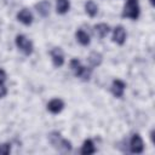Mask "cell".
I'll return each instance as SVG.
<instances>
[{
	"label": "cell",
	"instance_id": "obj_1",
	"mask_svg": "<svg viewBox=\"0 0 155 155\" xmlns=\"http://www.w3.org/2000/svg\"><path fill=\"white\" fill-rule=\"evenodd\" d=\"M48 142L51 143V145L54 149H57L61 153H69L73 149L71 142L65 139V138H63L62 134L58 131H52L48 134Z\"/></svg>",
	"mask_w": 155,
	"mask_h": 155
},
{
	"label": "cell",
	"instance_id": "obj_2",
	"mask_svg": "<svg viewBox=\"0 0 155 155\" xmlns=\"http://www.w3.org/2000/svg\"><path fill=\"white\" fill-rule=\"evenodd\" d=\"M70 69L73 70L74 75L79 79H81L82 81H88L92 74V68L91 67H85L81 64V61L78 58H73L69 63Z\"/></svg>",
	"mask_w": 155,
	"mask_h": 155
},
{
	"label": "cell",
	"instance_id": "obj_3",
	"mask_svg": "<svg viewBox=\"0 0 155 155\" xmlns=\"http://www.w3.org/2000/svg\"><path fill=\"white\" fill-rule=\"evenodd\" d=\"M140 15V6L138 0H126L121 17L122 18H130L132 21H137Z\"/></svg>",
	"mask_w": 155,
	"mask_h": 155
},
{
	"label": "cell",
	"instance_id": "obj_4",
	"mask_svg": "<svg viewBox=\"0 0 155 155\" xmlns=\"http://www.w3.org/2000/svg\"><path fill=\"white\" fill-rule=\"evenodd\" d=\"M15 44H16L17 48H18L19 51H22L25 56H30V54L33 53V51H34V45H33V42H31L25 35H23V34H18V35L16 36Z\"/></svg>",
	"mask_w": 155,
	"mask_h": 155
},
{
	"label": "cell",
	"instance_id": "obj_5",
	"mask_svg": "<svg viewBox=\"0 0 155 155\" xmlns=\"http://www.w3.org/2000/svg\"><path fill=\"white\" fill-rule=\"evenodd\" d=\"M130 150L133 154H142L144 151V142L138 133L132 134L130 139Z\"/></svg>",
	"mask_w": 155,
	"mask_h": 155
},
{
	"label": "cell",
	"instance_id": "obj_6",
	"mask_svg": "<svg viewBox=\"0 0 155 155\" xmlns=\"http://www.w3.org/2000/svg\"><path fill=\"white\" fill-rule=\"evenodd\" d=\"M125 90H126V84H125V81H122V80H120V79L113 80L110 91H111V93H113V96H114L115 98H122V96H124V93H125Z\"/></svg>",
	"mask_w": 155,
	"mask_h": 155
},
{
	"label": "cell",
	"instance_id": "obj_7",
	"mask_svg": "<svg viewBox=\"0 0 155 155\" xmlns=\"http://www.w3.org/2000/svg\"><path fill=\"white\" fill-rule=\"evenodd\" d=\"M50 54H51L52 63L56 68H61L64 64V53L61 47H53L50 51Z\"/></svg>",
	"mask_w": 155,
	"mask_h": 155
},
{
	"label": "cell",
	"instance_id": "obj_8",
	"mask_svg": "<svg viewBox=\"0 0 155 155\" xmlns=\"http://www.w3.org/2000/svg\"><path fill=\"white\" fill-rule=\"evenodd\" d=\"M126 30L122 25H116L113 30V41L117 45H124L126 41Z\"/></svg>",
	"mask_w": 155,
	"mask_h": 155
},
{
	"label": "cell",
	"instance_id": "obj_9",
	"mask_svg": "<svg viewBox=\"0 0 155 155\" xmlns=\"http://www.w3.org/2000/svg\"><path fill=\"white\" fill-rule=\"evenodd\" d=\"M64 102L61 98H52L48 103H47V110L51 114H59L63 109H64Z\"/></svg>",
	"mask_w": 155,
	"mask_h": 155
},
{
	"label": "cell",
	"instance_id": "obj_10",
	"mask_svg": "<svg viewBox=\"0 0 155 155\" xmlns=\"http://www.w3.org/2000/svg\"><path fill=\"white\" fill-rule=\"evenodd\" d=\"M17 19L24 25H30L33 23V21H34V16H33V13H31V11L29 8L24 7L17 13Z\"/></svg>",
	"mask_w": 155,
	"mask_h": 155
},
{
	"label": "cell",
	"instance_id": "obj_11",
	"mask_svg": "<svg viewBox=\"0 0 155 155\" xmlns=\"http://www.w3.org/2000/svg\"><path fill=\"white\" fill-rule=\"evenodd\" d=\"M50 8H51V4L47 0H41L35 4V10L41 17H47L50 15Z\"/></svg>",
	"mask_w": 155,
	"mask_h": 155
},
{
	"label": "cell",
	"instance_id": "obj_12",
	"mask_svg": "<svg viewBox=\"0 0 155 155\" xmlns=\"http://www.w3.org/2000/svg\"><path fill=\"white\" fill-rule=\"evenodd\" d=\"M93 31L94 34L99 38V39H104L109 31H110V27L107 24V23H98L96 25H93Z\"/></svg>",
	"mask_w": 155,
	"mask_h": 155
},
{
	"label": "cell",
	"instance_id": "obj_13",
	"mask_svg": "<svg viewBox=\"0 0 155 155\" xmlns=\"http://www.w3.org/2000/svg\"><path fill=\"white\" fill-rule=\"evenodd\" d=\"M80 153L82 155H90V154H94L96 153V147H94V143L92 139H85L82 145H81V149H80Z\"/></svg>",
	"mask_w": 155,
	"mask_h": 155
},
{
	"label": "cell",
	"instance_id": "obj_14",
	"mask_svg": "<svg viewBox=\"0 0 155 155\" xmlns=\"http://www.w3.org/2000/svg\"><path fill=\"white\" fill-rule=\"evenodd\" d=\"M75 38L78 40V42L82 46H88L90 42H91V39H90V35L84 30V29H78L76 33H75Z\"/></svg>",
	"mask_w": 155,
	"mask_h": 155
},
{
	"label": "cell",
	"instance_id": "obj_15",
	"mask_svg": "<svg viewBox=\"0 0 155 155\" xmlns=\"http://www.w3.org/2000/svg\"><path fill=\"white\" fill-rule=\"evenodd\" d=\"M87 61H88V63H90V67L93 69V68H96V67L101 65V63H102V61H103V56H102L99 52L93 51V52H91V53H90V56H88Z\"/></svg>",
	"mask_w": 155,
	"mask_h": 155
},
{
	"label": "cell",
	"instance_id": "obj_16",
	"mask_svg": "<svg viewBox=\"0 0 155 155\" xmlns=\"http://www.w3.org/2000/svg\"><path fill=\"white\" fill-rule=\"evenodd\" d=\"M70 8L69 0H56V11L59 15H65Z\"/></svg>",
	"mask_w": 155,
	"mask_h": 155
},
{
	"label": "cell",
	"instance_id": "obj_17",
	"mask_svg": "<svg viewBox=\"0 0 155 155\" xmlns=\"http://www.w3.org/2000/svg\"><path fill=\"white\" fill-rule=\"evenodd\" d=\"M85 12L90 17H94L98 13V5L93 0H87L85 2Z\"/></svg>",
	"mask_w": 155,
	"mask_h": 155
},
{
	"label": "cell",
	"instance_id": "obj_18",
	"mask_svg": "<svg viewBox=\"0 0 155 155\" xmlns=\"http://www.w3.org/2000/svg\"><path fill=\"white\" fill-rule=\"evenodd\" d=\"M11 151V144L10 143H2L0 144V155H7Z\"/></svg>",
	"mask_w": 155,
	"mask_h": 155
},
{
	"label": "cell",
	"instance_id": "obj_19",
	"mask_svg": "<svg viewBox=\"0 0 155 155\" xmlns=\"http://www.w3.org/2000/svg\"><path fill=\"white\" fill-rule=\"evenodd\" d=\"M6 79H7V74H6V71H5L2 68H0V85L5 84Z\"/></svg>",
	"mask_w": 155,
	"mask_h": 155
},
{
	"label": "cell",
	"instance_id": "obj_20",
	"mask_svg": "<svg viewBox=\"0 0 155 155\" xmlns=\"http://www.w3.org/2000/svg\"><path fill=\"white\" fill-rule=\"evenodd\" d=\"M7 94V88L5 87V85H0V98H4Z\"/></svg>",
	"mask_w": 155,
	"mask_h": 155
},
{
	"label": "cell",
	"instance_id": "obj_21",
	"mask_svg": "<svg viewBox=\"0 0 155 155\" xmlns=\"http://www.w3.org/2000/svg\"><path fill=\"white\" fill-rule=\"evenodd\" d=\"M150 1V4H151V6H154L155 5V0H149Z\"/></svg>",
	"mask_w": 155,
	"mask_h": 155
}]
</instances>
